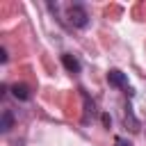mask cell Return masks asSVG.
<instances>
[{"label": "cell", "mask_w": 146, "mask_h": 146, "mask_svg": "<svg viewBox=\"0 0 146 146\" xmlns=\"http://www.w3.org/2000/svg\"><path fill=\"white\" fill-rule=\"evenodd\" d=\"M48 9L55 14V16H59V21H64L66 25H71V27H78V30H82V27H87L89 25V11L84 9V5H80V2H73V5H59V2H48Z\"/></svg>", "instance_id": "obj_1"}, {"label": "cell", "mask_w": 146, "mask_h": 146, "mask_svg": "<svg viewBox=\"0 0 146 146\" xmlns=\"http://www.w3.org/2000/svg\"><path fill=\"white\" fill-rule=\"evenodd\" d=\"M107 82H110L112 87L121 89V91H123V94H128V96H132V94H135V89L130 87V82H128L125 73H121L119 68H110V71H107Z\"/></svg>", "instance_id": "obj_2"}, {"label": "cell", "mask_w": 146, "mask_h": 146, "mask_svg": "<svg viewBox=\"0 0 146 146\" xmlns=\"http://www.w3.org/2000/svg\"><path fill=\"white\" fill-rule=\"evenodd\" d=\"M123 125L128 130H132V132H139V119L135 116L130 105H123Z\"/></svg>", "instance_id": "obj_3"}, {"label": "cell", "mask_w": 146, "mask_h": 146, "mask_svg": "<svg viewBox=\"0 0 146 146\" xmlns=\"http://www.w3.org/2000/svg\"><path fill=\"white\" fill-rule=\"evenodd\" d=\"M62 64H64V68H66L68 73H80V68H82L80 59H78L75 55H71V52H64V55H62Z\"/></svg>", "instance_id": "obj_4"}, {"label": "cell", "mask_w": 146, "mask_h": 146, "mask_svg": "<svg viewBox=\"0 0 146 146\" xmlns=\"http://www.w3.org/2000/svg\"><path fill=\"white\" fill-rule=\"evenodd\" d=\"M11 128H14V114H11L9 107H2V112H0V132L7 135Z\"/></svg>", "instance_id": "obj_5"}, {"label": "cell", "mask_w": 146, "mask_h": 146, "mask_svg": "<svg viewBox=\"0 0 146 146\" xmlns=\"http://www.w3.org/2000/svg\"><path fill=\"white\" fill-rule=\"evenodd\" d=\"M9 89H11V96H14L16 100H30V98H32V94H30V87H27V84H23V82H16V84H11Z\"/></svg>", "instance_id": "obj_6"}, {"label": "cell", "mask_w": 146, "mask_h": 146, "mask_svg": "<svg viewBox=\"0 0 146 146\" xmlns=\"http://www.w3.org/2000/svg\"><path fill=\"white\" fill-rule=\"evenodd\" d=\"M114 146H132V144H130L125 137H116V139H114Z\"/></svg>", "instance_id": "obj_7"}, {"label": "cell", "mask_w": 146, "mask_h": 146, "mask_svg": "<svg viewBox=\"0 0 146 146\" xmlns=\"http://www.w3.org/2000/svg\"><path fill=\"white\" fill-rule=\"evenodd\" d=\"M7 59H9V57H7V50H5V48H0V62H2V64H5V62H7Z\"/></svg>", "instance_id": "obj_8"}]
</instances>
